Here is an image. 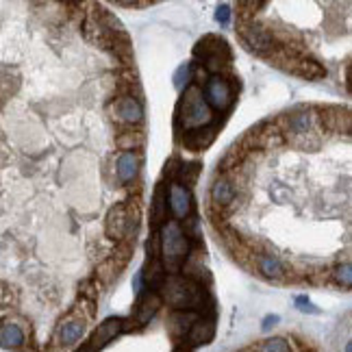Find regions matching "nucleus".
Instances as JSON below:
<instances>
[{"label": "nucleus", "instance_id": "obj_1", "mask_svg": "<svg viewBox=\"0 0 352 352\" xmlns=\"http://www.w3.org/2000/svg\"><path fill=\"white\" fill-rule=\"evenodd\" d=\"M159 294L172 311H194V314L213 318V300L209 292L185 276H168Z\"/></svg>", "mask_w": 352, "mask_h": 352}, {"label": "nucleus", "instance_id": "obj_2", "mask_svg": "<svg viewBox=\"0 0 352 352\" xmlns=\"http://www.w3.org/2000/svg\"><path fill=\"white\" fill-rule=\"evenodd\" d=\"M276 124L285 135V142L300 151H318L322 144L324 126L320 120V109L316 107H302V109L280 116Z\"/></svg>", "mask_w": 352, "mask_h": 352}, {"label": "nucleus", "instance_id": "obj_3", "mask_svg": "<svg viewBox=\"0 0 352 352\" xmlns=\"http://www.w3.org/2000/svg\"><path fill=\"white\" fill-rule=\"evenodd\" d=\"M211 124H213V109L205 98V91L196 83L189 85L183 91L179 104H176V129L187 133V131L207 129Z\"/></svg>", "mask_w": 352, "mask_h": 352}, {"label": "nucleus", "instance_id": "obj_4", "mask_svg": "<svg viewBox=\"0 0 352 352\" xmlns=\"http://www.w3.org/2000/svg\"><path fill=\"white\" fill-rule=\"evenodd\" d=\"M159 235H161V261H164L170 276L183 272V265L189 252H192V243H189L187 235L183 233L181 222L168 220L159 228Z\"/></svg>", "mask_w": 352, "mask_h": 352}, {"label": "nucleus", "instance_id": "obj_5", "mask_svg": "<svg viewBox=\"0 0 352 352\" xmlns=\"http://www.w3.org/2000/svg\"><path fill=\"white\" fill-rule=\"evenodd\" d=\"M237 31H239V37L243 39V44H246L252 52L261 57H272L274 52L278 50L276 46V39L274 35L270 33L265 26L261 24H254V22H239L237 24Z\"/></svg>", "mask_w": 352, "mask_h": 352}, {"label": "nucleus", "instance_id": "obj_6", "mask_svg": "<svg viewBox=\"0 0 352 352\" xmlns=\"http://www.w3.org/2000/svg\"><path fill=\"white\" fill-rule=\"evenodd\" d=\"M202 91H205V98L209 102V107L213 111H228L235 102V94H233V85L222 74L209 76V80L202 85Z\"/></svg>", "mask_w": 352, "mask_h": 352}, {"label": "nucleus", "instance_id": "obj_7", "mask_svg": "<svg viewBox=\"0 0 352 352\" xmlns=\"http://www.w3.org/2000/svg\"><path fill=\"white\" fill-rule=\"evenodd\" d=\"M109 116L122 126H135L144 120V107L133 94H122L109 102Z\"/></svg>", "mask_w": 352, "mask_h": 352}, {"label": "nucleus", "instance_id": "obj_8", "mask_svg": "<svg viewBox=\"0 0 352 352\" xmlns=\"http://www.w3.org/2000/svg\"><path fill=\"white\" fill-rule=\"evenodd\" d=\"M85 327L87 322L80 318L74 311H70L65 318L59 320L57 329H55V335H52V344L57 348H72L76 346L80 340H83L85 335Z\"/></svg>", "mask_w": 352, "mask_h": 352}, {"label": "nucleus", "instance_id": "obj_9", "mask_svg": "<svg viewBox=\"0 0 352 352\" xmlns=\"http://www.w3.org/2000/svg\"><path fill=\"white\" fill-rule=\"evenodd\" d=\"M170 194V215L176 222H185L189 215H194V196L192 189L181 185V183H170L168 187Z\"/></svg>", "mask_w": 352, "mask_h": 352}, {"label": "nucleus", "instance_id": "obj_10", "mask_svg": "<svg viewBox=\"0 0 352 352\" xmlns=\"http://www.w3.org/2000/svg\"><path fill=\"white\" fill-rule=\"evenodd\" d=\"M320 120H322V126L327 133L346 135L352 131V109H346V107H337V104L322 107Z\"/></svg>", "mask_w": 352, "mask_h": 352}, {"label": "nucleus", "instance_id": "obj_11", "mask_svg": "<svg viewBox=\"0 0 352 352\" xmlns=\"http://www.w3.org/2000/svg\"><path fill=\"white\" fill-rule=\"evenodd\" d=\"M126 224H129V200L116 202V205L107 211L104 218V233L109 239H116V243L124 241L126 237Z\"/></svg>", "mask_w": 352, "mask_h": 352}, {"label": "nucleus", "instance_id": "obj_12", "mask_svg": "<svg viewBox=\"0 0 352 352\" xmlns=\"http://www.w3.org/2000/svg\"><path fill=\"white\" fill-rule=\"evenodd\" d=\"M161 305H164V298H161V294L148 287L142 296H138V302H135L131 318L144 329L146 324L157 316V311L161 309Z\"/></svg>", "mask_w": 352, "mask_h": 352}, {"label": "nucleus", "instance_id": "obj_13", "mask_svg": "<svg viewBox=\"0 0 352 352\" xmlns=\"http://www.w3.org/2000/svg\"><path fill=\"white\" fill-rule=\"evenodd\" d=\"M211 205L220 209H233L237 202V187L228 174H220L211 185Z\"/></svg>", "mask_w": 352, "mask_h": 352}, {"label": "nucleus", "instance_id": "obj_14", "mask_svg": "<svg viewBox=\"0 0 352 352\" xmlns=\"http://www.w3.org/2000/svg\"><path fill=\"white\" fill-rule=\"evenodd\" d=\"M198 320H200V314H194V311H172L168 316V333L176 342V346L185 344L189 331H192V327Z\"/></svg>", "mask_w": 352, "mask_h": 352}, {"label": "nucleus", "instance_id": "obj_15", "mask_svg": "<svg viewBox=\"0 0 352 352\" xmlns=\"http://www.w3.org/2000/svg\"><path fill=\"white\" fill-rule=\"evenodd\" d=\"M122 333H124V320L122 318H107L104 322H100L98 327L94 329V333L89 335L87 342L94 350H100L107 344H111Z\"/></svg>", "mask_w": 352, "mask_h": 352}, {"label": "nucleus", "instance_id": "obj_16", "mask_svg": "<svg viewBox=\"0 0 352 352\" xmlns=\"http://www.w3.org/2000/svg\"><path fill=\"white\" fill-rule=\"evenodd\" d=\"M194 55L198 59H224V61H231V48H228L226 39L218 37V35H205L196 44L194 48Z\"/></svg>", "mask_w": 352, "mask_h": 352}, {"label": "nucleus", "instance_id": "obj_17", "mask_svg": "<svg viewBox=\"0 0 352 352\" xmlns=\"http://www.w3.org/2000/svg\"><path fill=\"white\" fill-rule=\"evenodd\" d=\"M142 170V153H120L116 159V176L122 185L138 181Z\"/></svg>", "mask_w": 352, "mask_h": 352}, {"label": "nucleus", "instance_id": "obj_18", "mask_svg": "<svg viewBox=\"0 0 352 352\" xmlns=\"http://www.w3.org/2000/svg\"><path fill=\"white\" fill-rule=\"evenodd\" d=\"M202 254L205 252H200V248H192V252H189L187 261L183 265V276L205 287L211 283V274H209V267L205 265V256Z\"/></svg>", "mask_w": 352, "mask_h": 352}, {"label": "nucleus", "instance_id": "obj_19", "mask_svg": "<svg viewBox=\"0 0 352 352\" xmlns=\"http://www.w3.org/2000/svg\"><path fill=\"white\" fill-rule=\"evenodd\" d=\"M215 135H218V126L211 124L207 129H198V131H187L181 144L185 146V151H192V153H202L215 142Z\"/></svg>", "mask_w": 352, "mask_h": 352}, {"label": "nucleus", "instance_id": "obj_20", "mask_svg": "<svg viewBox=\"0 0 352 352\" xmlns=\"http://www.w3.org/2000/svg\"><path fill=\"white\" fill-rule=\"evenodd\" d=\"M215 337V318H207V316H200V320L192 327L189 331L185 344L189 348H198V346H207L213 342Z\"/></svg>", "mask_w": 352, "mask_h": 352}, {"label": "nucleus", "instance_id": "obj_21", "mask_svg": "<svg viewBox=\"0 0 352 352\" xmlns=\"http://www.w3.org/2000/svg\"><path fill=\"white\" fill-rule=\"evenodd\" d=\"M256 272L267 280H285L287 278V267L278 256L259 252L256 254Z\"/></svg>", "mask_w": 352, "mask_h": 352}, {"label": "nucleus", "instance_id": "obj_22", "mask_svg": "<svg viewBox=\"0 0 352 352\" xmlns=\"http://www.w3.org/2000/svg\"><path fill=\"white\" fill-rule=\"evenodd\" d=\"M0 344L5 350H20L26 344V329L16 320H5L0 327Z\"/></svg>", "mask_w": 352, "mask_h": 352}, {"label": "nucleus", "instance_id": "obj_23", "mask_svg": "<svg viewBox=\"0 0 352 352\" xmlns=\"http://www.w3.org/2000/svg\"><path fill=\"white\" fill-rule=\"evenodd\" d=\"M83 35H85L87 42H91L94 46H98V48H111L113 33H109V31L104 29V24L98 20V16H89L83 22Z\"/></svg>", "mask_w": 352, "mask_h": 352}, {"label": "nucleus", "instance_id": "obj_24", "mask_svg": "<svg viewBox=\"0 0 352 352\" xmlns=\"http://www.w3.org/2000/svg\"><path fill=\"white\" fill-rule=\"evenodd\" d=\"M168 211H170V194H168V187L164 183H159L155 194H153V205H151V220L153 226L161 228L168 220Z\"/></svg>", "mask_w": 352, "mask_h": 352}, {"label": "nucleus", "instance_id": "obj_25", "mask_svg": "<svg viewBox=\"0 0 352 352\" xmlns=\"http://www.w3.org/2000/svg\"><path fill=\"white\" fill-rule=\"evenodd\" d=\"M146 144V133L144 131H122L116 135V146L122 153H140Z\"/></svg>", "mask_w": 352, "mask_h": 352}, {"label": "nucleus", "instance_id": "obj_26", "mask_svg": "<svg viewBox=\"0 0 352 352\" xmlns=\"http://www.w3.org/2000/svg\"><path fill=\"white\" fill-rule=\"evenodd\" d=\"M243 352H294V348L292 340H287V337H270V340L254 344Z\"/></svg>", "mask_w": 352, "mask_h": 352}, {"label": "nucleus", "instance_id": "obj_27", "mask_svg": "<svg viewBox=\"0 0 352 352\" xmlns=\"http://www.w3.org/2000/svg\"><path fill=\"white\" fill-rule=\"evenodd\" d=\"M111 50L118 59H122L126 65L133 63V46H131V39L126 33H116L113 35V42H111Z\"/></svg>", "mask_w": 352, "mask_h": 352}, {"label": "nucleus", "instance_id": "obj_28", "mask_svg": "<svg viewBox=\"0 0 352 352\" xmlns=\"http://www.w3.org/2000/svg\"><path fill=\"white\" fill-rule=\"evenodd\" d=\"M140 224H142L140 202L138 200H129V224H126V237H124V241L135 243V237H138V233H140Z\"/></svg>", "mask_w": 352, "mask_h": 352}, {"label": "nucleus", "instance_id": "obj_29", "mask_svg": "<svg viewBox=\"0 0 352 352\" xmlns=\"http://www.w3.org/2000/svg\"><path fill=\"white\" fill-rule=\"evenodd\" d=\"M120 265L111 259H107V261H102L98 267H96V278L102 283V285H109V283H113L116 280V276H118V272H120Z\"/></svg>", "mask_w": 352, "mask_h": 352}, {"label": "nucleus", "instance_id": "obj_30", "mask_svg": "<svg viewBox=\"0 0 352 352\" xmlns=\"http://www.w3.org/2000/svg\"><path fill=\"white\" fill-rule=\"evenodd\" d=\"M200 170H202V168H200V164H183V170H181L179 181H176V183H181V185H185V187L192 189V187L198 183Z\"/></svg>", "mask_w": 352, "mask_h": 352}, {"label": "nucleus", "instance_id": "obj_31", "mask_svg": "<svg viewBox=\"0 0 352 352\" xmlns=\"http://www.w3.org/2000/svg\"><path fill=\"white\" fill-rule=\"evenodd\" d=\"M194 70H196V65L194 63H185V65H181L179 70H176V74H174V85L179 87V89H187L189 85H194L192 83V74H194Z\"/></svg>", "mask_w": 352, "mask_h": 352}, {"label": "nucleus", "instance_id": "obj_32", "mask_svg": "<svg viewBox=\"0 0 352 352\" xmlns=\"http://www.w3.org/2000/svg\"><path fill=\"white\" fill-rule=\"evenodd\" d=\"M333 280L342 287H352V263H340L333 270Z\"/></svg>", "mask_w": 352, "mask_h": 352}, {"label": "nucleus", "instance_id": "obj_33", "mask_svg": "<svg viewBox=\"0 0 352 352\" xmlns=\"http://www.w3.org/2000/svg\"><path fill=\"white\" fill-rule=\"evenodd\" d=\"M72 311H74V314H78L85 322H89V320L94 318V314H96V302L89 300V298L78 296V300H76V305H74Z\"/></svg>", "mask_w": 352, "mask_h": 352}, {"label": "nucleus", "instance_id": "obj_34", "mask_svg": "<svg viewBox=\"0 0 352 352\" xmlns=\"http://www.w3.org/2000/svg\"><path fill=\"white\" fill-rule=\"evenodd\" d=\"M133 246L135 243H129V241H120L116 243V250L111 254V259L120 265V267H124L131 259V254H133Z\"/></svg>", "mask_w": 352, "mask_h": 352}, {"label": "nucleus", "instance_id": "obj_35", "mask_svg": "<svg viewBox=\"0 0 352 352\" xmlns=\"http://www.w3.org/2000/svg\"><path fill=\"white\" fill-rule=\"evenodd\" d=\"M78 296L89 298V300L96 302L98 296H100V283H98V278H89V280L80 283V285H78Z\"/></svg>", "mask_w": 352, "mask_h": 352}, {"label": "nucleus", "instance_id": "obj_36", "mask_svg": "<svg viewBox=\"0 0 352 352\" xmlns=\"http://www.w3.org/2000/svg\"><path fill=\"white\" fill-rule=\"evenodd\" d=\"M181 226H183V233L187 235V239L198 241L202 237V233H200V218H198V215H189L185 222H181Z\"/></svg>", "mask_w": 352, "mask_h": 352}, {"label": "nucleus", "instance_id": "obj_37", "mask_svg": "<svg viewBox=\"0 0 352 352\" xmlns=\"http://www.w3.org/2000/svg\"><path fill=\"white\" fill-rule=\"evenodd\" d=\"M146 252H148V261H157L161 259V235L159 231H155L146 243Z\"/></svg>", "mask_w": 352, "mask_h": 352}, {"label": "nucleus", "instance_id": "obj_38", "mask_svg": "<svg viewBox=\"0 0 352 352\" xmlns=\"http://www.w3.org/2000/svg\"><path fill=\"white\" fill-rule=\"evenodd\" d=\"M181 170H183V161H181L179 157H172V159H168V164H166V170H164V174L168 176V179H170L172 183H176V181H179V174H181Z\"/></svg>", "mask_w": 352, "mask_h": 352}, {"label": "nucleus", "instance_id": "obj_39", "mask_svg": "<svg viewBox=\"0 0 352 352\" xmlns=\"http://www.w3.org/2000/svg\"><path fill=\"white\" fill-rule=\"evenodd\" d=\"M296 307H298V311H302V314H314V316H318L320 314V309L309 300L307 296H296Z\"/></svg>", "mask_w": 352, "mask_h": 352}, {"label": "nucleus", "instance_id": "obj_40", "mask_svg": "<svg viewBox=\"0 0 352 352\" xmlns=\"http://www.w3.org/2000/svg\"><path fill=\"white\" fill-rule=\"evenodd\" d=\"M215 20H218L220 24H228V20H231V7L218 5V9H215Z\"/></svg>", "mask_w": 352, "mask_h": 352}, {"label": "nucleus", "instance_id": "obj_41", "mask_svg": "<svg viewBox=\"0 0 352 352\" xmlns=\"http://www.w3.org/2000/svg\"><path fill=\"white\" fill-rule=\"evenodd\" d=\"M118 7H126V9H146V7H151L153 3H146V0H142V3H135V0H133V3H126V0H124V3H116Z\"/></svg>", "mask_w": 352, "mask_h": 352}, {"label": "nucleus", "instance_id": "obj_42", "mask_svg": "<svg viewBox=\"0 0 352 352\" xmlns=\"http://www.w3.org/2000/svg\"><path fill=\"white\" fill-rule=\"evenodd\" d=\"M278 316H267L265 320H263V324H261V329L263 331H270V329H272V327H276V324H278Z\"/></svg>", "mask_w": 352, "mask_h": 352}, {"label": "nucleus", "instance_id": "obj_43", "mask_svg": "<svg viewBox=\"0 0 352 352\" xmlns=\"http://www.w3.org/2000/svg\"><path fill=\"white\" fill-rule=\"evenodd\" d=\"M74 352H96V350H94V348L89 346V342H85V344H80Z\"/></svg>", "mask_w": 352, "mask_h": 352}, {"label": "nucleus", "instance_id": "obj_44", "mask_svg": "<svg viewBox=\"0 0 352 352\" xmlns=\"http://www.w3.org/2000/svg\"><path fill=\"white\" fill-rule=\"evenodd\" d=\"M192 350H194V348H189L187 344H179V346H176L172 352H192Z\"/></svg>", "mask_w": 352, "mask_h": 352}, {"label": "nucleus", "instance_id": "obj_45", "mask_svg": "<svg viewBox=\"0 0 352 352\" xmlns=\"http://www.w3.org/2000/svg\"><path fill=\"white\" fill-rule=\"evenodd\" d=\"M348 83L352 85V65L348 67Z\"/></svg>", "mask_w": 352, "mask_h": 352}, {"label": "nucleus", "instance_id": "obj_46", "mask_svg": "<svg viewBox=\"0 0 352 352\" xmlns=\"http://www.w3.org/2000/svg\"><path fill=\"white\" fill-rule=\"evenodd\" d=\"M346 352H352V342H350V344H346Z\"/></svg>", "mask_w": 352, "mask_h": 352}, {"label": "nucleus", "instance_id": "obj_47", "mask_svg": "<svg viewBox=\"0 0 352 352\" xmlns=\"http://www.w3.org/2000/svg\"><path fill=\"white\" fill-rule=\"evenodd\" d=\"M350 133H352V131H350Z\"/></svg>", "mask_w": 352, "mask_h": 352}]
</instances>
